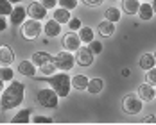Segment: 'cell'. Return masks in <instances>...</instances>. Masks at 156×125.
Segmentation results:
<instances>
[{"label": "cell", "instance_id": "obj_1", "mask_svg": "<svg viewBox=\"0 0 156 125\" xmlns=\"http://www.w3.org/2000/svg\"><path fill=\"white\" fill-rule=\"evenodd\" d=\"M23 96H25V86H23V82L13 79L11 84L7 88H4V91H2V96H0L2 109L11 111V109H15V107H18L23 102Z\"/></svg>", "mask_w": 156, "mask_h": 125}, {"label": "cell", "instance_id": "obj_2", "mask_svg": "<svg viewBox=\"0 0 156 125\" xmlns=\"http://www.w3.org/2000/svg\"><path fill=\"white\" fill-rule=\"evenodd\" d=\"M36 80L41 82H48V86L58 93L59 98H65L70 95L72 90V79L68 77L66 73H52V75H41V77H34Z\"/></svg>", "mask_w": 156, "mask_h": 125}, {"label": "cell", "instance_id": "obj_3", "mask_svg": "<svg viewBox=\"0 0 156 125\" xmlns=\"http://www.w3.org/2000/svg\"><path fill=\"white\" fill-rule=\"evenodd\" d=\"M36 100H38L40 106H43V107H47V109H56L59 96H58V93H56L52 88H43V90L38 91Z\"/></svg>", "mask_w": 156, "mask_h": 125}, {"label": "cell", "instance_id": "obj_4", "mask_svg": "<svg viewBox=\"0 0 156 125\" xmlns=\"http://www.w3.org/2000/svg\"><path fill=\"white\" fill-rule=\"evenodd\" d=\"M43 31V27H41V23H40V20H25L23 23H22V36L25 38V39H36V38H40V34Z\"/></svg>", "mask_w": 156, "mask_h": 125}, {"label": "cell", "instance_id": "obj_5", "mask_svg": "<svg viewBox=\"0 0 156 125\" xmlns=\"http://www.w3.org/2000/svg\"><path fill=\"white\" fill-rule=\"evenodd\" d=\"M144 107V100H142L138 95H126L124 100H122V109L126 114H138Z\"/></svg>", "mask_w": 156, "mask_h": 125}, {"label": "cell", "instance_id": "obj_6", "mask_svg": "<svg viewBox=\"0 0 156 125\" xmlns=\"http://www.w3.org/2000/svg\"><path fill=\"white\" fill-rule=\"evenodd\" d=\"M52 61H54V64H56L58 70H61V72H68V70L74 68V64H76V57L72 56V52L63 50V52H58V54L54 56Z\"/></svg>", "mask_w": 156, "mask_h": 125}, {"label": "cell", "instance_id": "obj_7", "mask_svg": "<svg viewBox=\"0 0 156 125\" xmlns=\"http://www.w3.org/2000/svg\"><path fill=\"white\" fill-rule=\"evenodd\" d=\"M95 54L90 50V47H79L76 50V62L79 66H90L94 62Z\"/></svg>", "mask_w": 156, "mask_h": 125}, {"label": "cell", "instance_id": "obj_8", "mask_svg": "<svg viewBox=\"0 0 156 125\" xmlns=\"http://www.w3.org/2000/svg\"><path fill=\"white\" fill-rule=\"evenodd\" d=\"M27 15H29V18H32V20H43V18H47V7L38 0V2H32V4H29V7H27Z\"/></svg>", "mask_w": 156, "mask_h": 125}, {"label": "cell", "instance_id": "obj_9", "mask_svg": "<svg viewBox=\"0 0 156 125\" xmlns=\"http://www.w3.org/2000/svg\"><path fill=\"white\" fill-rule=\"evenodd\" d=\"M81 38H79V34L76 31L68 32V34H65L63 36V47L65 50H68V52H76L79 47H81Z\"/></svg>", "mask_w": 156, "mask_h": 125}, {"label": "cell", "instance_id": "obj_10", "mask_svg": "<svg viewBox=\"0 0 156 125\" xmlns=\"http://www.w3.org/2000/svg\"><path fill=\"white\" fill-rule=\"evenodd\" d=\"M25 18H27V9L22 5H16L9 15V22H11V25H22L25 22Z\"/></svg>", "mask_w": 156, "mask_h": 125}, {"label": "cell", "instance_id": "obj_11", "mask_svg": "<svg viewBox=\"0 0 156 125\" xmlns=\"http://www.w3.org/2000/svg\"><path fill=\"white\" fill-rule=\"evenodd\" d=\"M16 70H18V73H22L25 77H36V73H38L36 72V64L32 61H20Z\"/></svg>", "mask_w": 156, "mask_h": 125}, {"label": "cell", "instance_id": "obj_12", "mask_svg": "<svg viewBox=\"0 0 156 125\" xmlns=\"http://www.w3.org/2000/svg\"><path fill=\"white\" fill-rule=\"evenodd\" d=\"M43 32L47 34L48 38H58L59 32H61V23L56 22L54 18H52V20H47L45 25H43Z\"/></svg>", "mask_w": 156, "mask_h": 125}, {"label": "cell", "instance_id": "obj_13", "mask_svg": "<svg viewBox=\"0 0 156 125\" xmlns=\"http://www.w3.org/2000/svg\"><path fill=\"white\" fill-rule=\"evenodd\" d=\"M15 61V54L11 47L7 45H0V66H11Z\"/></svg>", "mask_w": 156, "mask_h": 125}, {"label": "cell", "instance_id": "obj_14", "mask_svg": "<svg viewBox=\"0 0 156 125\" xmlns=\"http://www.w3.org/2000/svg\"><path fill=\"white\" fill-rule=\"evenodd\" d=\"M138 96H140L144 102H149L154 98V86L149 84V82H142L138 86Z\"/></svg>", "mask_w": 156, "mask_h": 125}, {"label": "cell", "instance_id": "obj_15", "mask_svg": "<svg viewBox=\"0 0 156 125\" xmlns=\"http://www.w3.org/2000/svg\"><path fill=\"white\" fill-rule=\"evenodd\" d=\"M97 32H99L102 38H109V36H113V32H115V23L109 22V20L99 22V25H97Z\"/></svg>", "mask_w": 156, "mask_h": 125}, {"label": "cell", "instance_id": "obj_16", "mask_svg": "<svg viewBox=\"0 0 156 125\" xmlns=\"http://www.w3.org/2000/svg\"><path fill=\"white\" fill-rule=\"evenodd\" d=\"M102 88H104V80L101 77H95V79H90L88 80V86H86V91L92 95H97L102 91Z\"/></svg>", "mask_w": 156, "mask_h": 125}, {"label": "cell", "instance_id": "obj_17", "mask_svg": "<svg viewBox=\"0 0 156 125\" xmlns=\"http://www.w3.org/2000/svg\"><path fill=\"white\" fill-rule=\"evenodd\" d=\"M54 20H56V22H59V23H68V20H70V18H72V15H70V9H65V7H61V5H59V7H56V9H54Z\"/></svg>", "mask_w": 156, "mask_h": 125}, {"label": "cell", "instance_id": "obj_18", "mask_svg": "<svg viewBox=\"0 0 156 125\" xmlns=\"http://www.w3.org/2000/svg\"><path fill=\"white\" fill-rule=\"evenodd\" d=\"M136 15L140 16V20L147 22V20H151V18L154 16V11H153L151 4H147V2H140V7H138V13H136Z\"/></svg>", "mask_w": 156, "mask_h": 125}, {"label": "cell", "instance_id": "obj_19", "mask_svg": "<svg viewBox=\"0 0 156 125\" xmlns=\"http://www.w3.org/2000/svg\"><path fill=\"white\" fill-rule=\"evenodd\" d=\"M142 70H151L153 66H156V59H154V54H142L140 56V61H138Z\"/></svg>", "mask_w": 156, "mask_h": 125}, {"label": "cell", "instance_id": "obj_20", "mask_svg": "<svg viewBox=\"0 0 156 125\" xmlns=\"http://www.w3.org/2000/svg\"><path fill=\"white\" fill-rule=\"evenodd\" d=\"M54 59V56H50L47 52H34L31 57V61L36 64V66H41V64H45V62H50Z\"/></svg>", "mask_w": 156, "mask_h": 125}, {"label": "cell", "instance_id": "obj_21", "mask_svg": "<svg viewBox=\"0 0 156 125\" xmlns=\"http://www.w3.org/2000/svg\"><path fill=\"white\" fill-rule=\"evenodd\" d=\"M31 114H32V109H22V111H18L15 116H13L11 123H29Z\"/></svg>", "mask_w": 156, "mask_h": 125}, {"label": "cell", "instance_id": "obj_22", "mask_svg": "<svg viewBox=\"0 0 156 125\" xmlns=\"http://www.w3.org/2000/svg\"><path fill=\"white\" fill-rule=\"evenodd\" d=\"M140 7V0H122V9L127 15H136Z\"/></svg>", "mask_w": 156, "mask_h": 125}, {"label": "cell", "instance_id": "obj_23", "mask_svg": "<svg viewBox=\"0 0 156 125\" xmlns=\"http://www.w3.org/2000/svg\"><path fill=\"white\" fill-rule=\"evenodd\" d=\"M88 80L90 79H86V75H76V77H72V86L79 91H84L88 86Z\"/></svg>", "mask_w": 156, "mask_h": 125}, {"label": "cell", "instance_id": "obj_24", "mask_svg": "<svg viewBox=\"0 0 156 125\" xmlns=\"http://www.w3.org/2000/svg\"><path fill=\"white\" fill-rule=\"evenodd\" d=\"M77 34H79V38H81V41H83V43H90V41L95 38L94 29H90V27H81Z\"/></svg>", "mask_w": 156, "mask_h": 125}, {"label": "cell", "instance_id": "obj_25", "mask_svg": "<svg viewBox=\"0 0 156 125\" xmlns=\"http://www.w3.org/2000/svg\"><path fill=\"white\" fill-rule=\"evenodd\" d=\"M0 79L5 82H11L13 79H15V70L11 68V66H0Z\"/></svg>", "mask_w": 156, "mask_h": 125}, {"label": "cell", "instance_id": "obj_26", "mask_svg": "<svg viewBox=\"0 0 156 125\" xmlns=\"http://www.w3.org/2000/svg\"><path fill=\"white\" fill-rule=\"evenodd\" d=\"M104 16H106V20L117 23V22L120 20V9H117V7H108V9L104 11Z\"/></svg>", "mask_w": 156, "mask_h": 125}, {"label": "cell", "instance_id": "obj_27", "mask_svg": "<svg viewBox=\"0 0 156 125\" xmlns=\"http://www.w3.org/2000/svg\"><path fill=\"white\" fill-rule=\"evenodd\" d=\"M38 68H40V73H43V75H52V73L58 72V68H56L54 61L45 62V64H41V66H38Z\"/></svg>", "mask_w": 156, "mask_h": 125}, {"label": "cell", "instance_id": "obj_28", "mask_svg": "<svg viewBox=\"0 0 156 125\" xmlns=\"http://www.w3.org/2000/svg\"><path fill=\"white\" fill-rule=\"evenodd\" d=\"M13 11V4L9 0H0V16H9Z\"/></svg>", "mask_w": 156, "mask_h": 125}, {"label": "cell", "instance_id": "obj_29", "mask_svg": "<svg viewBox=\"0 0 156 125\" xmlns=\"http://www.w3.org/2000/svg\"><path fill=\"white\" fill-rule=\"evenodd\" d=\"M79 4V0H58V5H61V7H65V9H76Z\"/></svg>", "mask_w": 156, "mask_h": 125}, {"label": "cell", "instance_id": "obj_30", "mask_svg": "<svg viewBox=\"0 0 156 125\" xmlns=\"http://www.w3.org/2000/svg\"><path fill=\"white\" fill-rule=\"evenodd\" d=\"M145 79H147V82H149V84L156 86V66H153L151 70H147V73H145Z\"/></svg>", "mask_w": 156, "mask_h": 125}, {"label": "cell", "instance_id": "obj_31", "mask_svg": "<svg viewBox=\"0 0 156 125\" xmlns=\"http://www.w3.org/2000/svg\"><path fill=\"white\" fill-rule=\"evenodd\" d=\"M88 47H90V50H92V52H94L95 56H97V54H101V52H102V43H101V41H95V39H92V41H90V45H88Z\"/></svg>", "mask_w": 156, "mask_h": 125}, {"label": "cell", "instance_id": "obj_32", "mask_svg": "<svg viewBox=\"0 0 156 125\" xmlns=\"http://www.w3.org/2000/svg\"><path fill=\"white\" fill-rule=\"evenodd\" d=\"M68 27H70V31H79L83 27V23H81L79 18H70L68 20Z\"/></svg>", "mask_w": 156, "mask_h": 125}, {"label": "cell", "instance_id": "obj_33", "mask_svg": "<svg viewBox=\"0 0 156 125\" xmlns=\"http://www.w3.org/2000/svg\"><path fill=\"white\" fill-rule=\"evenodd\" d=\"M32 122L34 123H52V118H48V116H34Z\"/></svg>", "mask_w": 156, "mask_h": 125}, {"label": "cell", "instance_id": "obj_34", "mask_svg": "<svg viewBox=\"0 0 156 125\" xmlns=\"http://www.w3.org/2000/svg\"><path fill=\"white\" fill-rule=\"evenodd\" d=\"M47 9H56V5H58V0H40Z\"/></svg>", "mask_w": 156, "mask_h": 125}, {"label": "cell", "instance_id": "obj_35", "mask_svg": "<svg viewBox=\"0 0 156 125\" xmlns=\"http://www.w3.org/2000/svg\"><path fill=\"white\" fill-rule=\"evenodd\" d=\"M84 5H90V7H95V5H101L104 0H81Z\"/></svg>", "mask_w": 156, "mask_h": 125}, {"label": "cell", "instance_id": "obj_36", "mask_svg": "<svg viewBox=\"0 0 156 125\" xmlns=\"http://www.w3.org/2000/svg\"><path fill=\"white\" fill-rule=\"evenodd\" d=\"M7 29V22H5V16H0V32H4Z\"/></svg>", "mask_w": 156, "mask_h": 125}, {"label": "cell", "instance_id": "obj_37", "mask_svg": "<svg viewBox=\"0 0 156 125\" xmlns=\"http://www.w3.org/2000/svg\"><path fill=\"white\" fill-rule=\"evenodd\" d=\"M144 123H156V116L154 114H149L147 118H144Z\"/></svg>", "mask_w": 156, "mask_h": 125}, {"label": "cell", "instance_id": "obj_38", "mask_svg": "<svg viewBox=\"0 0 156 125\" xmlns=\"http://www.w3.org/2000/svg\"><path fill=\"white\" fill-rule=\"evenodd\" d=\"M129 75H131V70L129 68H124L122 70V77H129Z\"/></svg>", "mask_w": 156, "mask_h": 125}, {"label": "cell", "instance_id": "obj_39", "mask_svg": "<svg viewBox=\"0 0 156 125\" xmlns=\"http://www.w3.org/2000/svg\"><path fill=\"white\" fill-rule=\"evenodd\" d=\"M151 7H153V11H154V15H156V0H153V4H151Z\"/></svg>", "mask_w": 156, "mask_h": 125}, {"label": "cell", "instance_id": "obj_40", "mask_svg": "<svg viewBox=\"0 0 156 125\" xmlns=\"http://www.w3.org/2000/svg\"><path fill=\"white\" fill-rule=\"evenodd\" d=\"M0 91H4V80L0 79Z\"/></svg>", "mask_w": 156, "mask_h": 125}, {"label": "cell", "instance_id": "obj_41", "mask_svg": "<svg viewBox=\"0 0 156 125\" xmlns=\"http://www.w3.org/2000/svg\"><path fill=\"white\" fill-rule=\"evenodd\" d=\"M11 4H18V2H22V0H9Z\"/></svg>", "mask_w": 156, "mask_h": 125}, {"label": "cell", "instance_id": "obj_42", "mask_svg": "<svg viewBox=\"0 0 156 125\" xmlns=\"http://www.w3.org/2000/svg\"><path fill=\"white\" fill-rule=\"evenodd\" d=\"M154 98H156V88H154Z\"/></svg>", "mask_w": 156, "mask_h": 125}, {"label": "cell", "instance_id": "obj_43", "mask_svg": "<svg viewBox=\"0 0 156 125\" xmlns=\"http://www.w3.org/2000/svg\"><path fill=\"white\" fill-rule=\"evenodd\" d=\"M140 2H147V0H140Z\"/></svg>", "mask_w": 156, "mask_h": 125}, {"label": "cell", "instance_id": "obj_44", "mask_svg": "<svg viewBox=\"0 0 156 125\" xmlns=\"http://www.w3.org/2000/svg\"><path fill=\"white\" fill-rule=\"evenodd\" d=\"M154 59H156V52H154Z\"/></svg>", "mask_w": 156, "mask_h": 125}, {"label": "cell", "instance_id": "obj_45", "mask_svg": "<svg viewBox=\"0 0 156 125\" xmlns=\"http://www.w3.org/2000/svg\"><path fill=\"white\" fill-rule=\"evenodd\" d=\"M0 107H2V102H0Z\"/></svg>", "mask_w": 156, "mask_h": 125}, {"label": "cell", "instance_id": "obj_46", "mask_svg": "<svg viewBox=\"0 0 156 125\" xmlns=\"http://www.w3.org/2000/svg\"><path fill=\"white\" fill-rule=\"evenodd\" d=\"M113 2H117V0H113Z\"/></svg>", "mask_w": 156, "mask_h": 125}]
</instances>
